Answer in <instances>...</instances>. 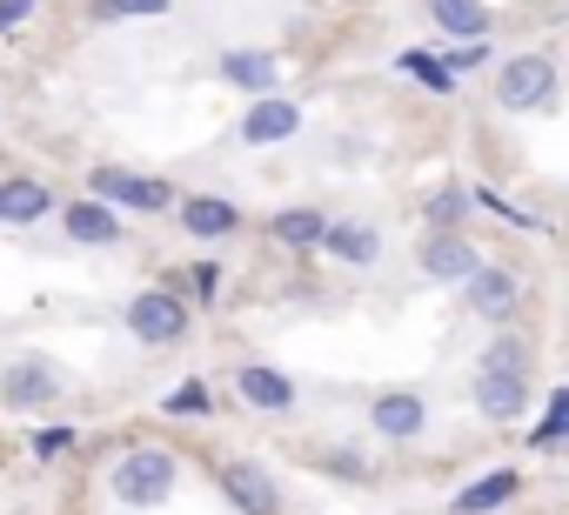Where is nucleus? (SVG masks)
Masks as SVG:
<instances>
[{
  "mask_svg": "<svg viewBox=\"0 0 569 515\" xmlns=\"http://www.w3.org/2000/svg\"><path fill=\"white\" fill-rule=\"evenodd\" d=\"M174 482H181V462H174V448H161V442H134V448H121L114 468H108V488H114L121 508H161V502L174 495Z\"/></svg>",
  "mask_w": 569,
  "mask_h": 515,
  "instance_id": "obj_1",
  "label": "nucleus"
},
{
  "mask_svg": "<svg viewBox=\"0 0 569 515\" xmlns=\"http://www.w3.org/2000/svg\"><path fill=\"white\" fill-rule=\"evenodd\" d=\"M476 408L489 422H516L529 408V355H522V342L502 335V342L482 349V362H476Z\"/></svg>",
  "mask_w": 569,
  "mask_h": 515,
  "instance_id": "obj_2",
  "label": "nucleus"
},
{
  "mask_svg": "<svg viewBox=\"0 0 569 515\" xmlns=\"http://www.w3.org/2000/svg\"><path fill=\"white\" fill-rule=\"evenodd\" d=\"M81 194H94L114 214H174V201H181L168 174H141V168H114V161L88 168L81 174Z\"/></svg>",
  "mask_w": 569,
  "mask_h": 515,
  "instance_id": "obj_3",
  "label": "nucleus"
},
{
  "mask_svg": "<svg viewBox=\"0 0 569 515\" xmlns=\"http://www.w3.org/2000/svg\"><path fill=\"white\" fill-rule=\"evenodd\" d=\"M61 395H68V375H61L48 355H14V362H0V408H8V415H48Z\"/></svg>",
  "mask_w": 569,
  "mask_h": 515,
  "instance_id": "obj_4",
  "label": "nucleus"
},
{
  "mask_svg": "<svg viewBox=\"0 0 569 515\" xmlns=\"http://www.w3.org/2000/svg\"><path fill=\"white\" fill-rule=\"evenodd\" d=\"M128 335L141 342V349H174L181 335H188V295H174V289H134L128 295Z\"/></svg>",
  "mask_w": 569,
  "mask_h": 515,
  "instance_id": "obj_5",
  "label": "nucleus"
},
{
  "mask_svg": "<svg viewBox=\"0 0 569 515\" xmlns=\"http://www.w3.org/2000/svg\"><path fill=\"white\" fill-rule=\"evenodd\" d=\"M549 101H556V61H549V54H516V61H502V74H496V108L536 114V108H549Z\"/></svg>",
  "mask_w": 569,
  "mask_h": 515,
  "instance_id": "obj_6",
  "label": "nucleus"
},
{
  "mask_svg": "<svg viewBox=\"0 0 569 515\" xmlns=\"http://www.w3.org/2000/svg\"><path fill=\"white\" fill-rule=\"evenodd\" d=\"M214 482H221V495H228L241 515H281V488H274V475H268L261 462L228 455V462L214 468Z\"/></svg>",
  "mask_w": 569,
  "mask_h": 515,
  "instance_id": "obj_7",
  "label": "nucleus"
},
{
  "mask_svg": "<svg viewBox=\"0 0 569 515\" xmlns=\"http://www.w3.org/2000/svg\"><path fill=\"white\" fill-rule=\"evenodd\" d=\"M174 221H181L188 241H228V234H241V208L221 201V194H181Z\"/></svg>",
  "mask_w": 569,
  "mask_h": 515,
  "instance_id": "obj_8",
  "label": "nucleus"
},
{
  "mask_svg": "<svg viewBox=\"0 0 569 515\" xmlns=\"http://www.w3.org/2000/svg\"><path fill=\"white\" fill-rule=\"evenodd\" d=\"M476 241H462V234H422L416 241V269L429 275V282H469L476 275Z\"/></svg>",
  "mask_w": 569,
  "mask_h": 515,
  "instance_id": "obj_9",
  "label": "nucleus"
},
{
  "mask_svg": "<svg viewBox=\"0 0 569 515\" xmlns=\"http://www.w3.org/2000/svg\"><path fill=\"white\" fill-rule=\"evenodd\" d=\"M54 214V188L41 174H0V228H34Z\"/></svg>",
  "mask_w": 569,
  "mask_h": 515,
  "instance_id": "obj_10",
  "label": "nucleus"
},
{
  "mask_svg": "<svg viewBox=\"0 0 569 515\" xmlns=\"http://www.w3.org/2000/svg\"><path fill=\"white\" fill-rule=\"evenodd\" d=\"M302 128V108L296 101H281V94H261L248 114H241V128H234V141H248V148H281Z\"/></svg>",
  "mask_w": 569,
  "mask_h": 515,
  "instance_id": "obj_11",
  "label": "nucleus"
},
{
  "mask_svg": "<svg viewBox=\"0 0 569 515\" xmlns=\"http://www.w3.org/2000/svg\"><path fill=\"white\" fill-rule=\"evenodd\" d=\"M369 428L389 435V442H416V435L429 428V402H422L416 388H389V395L369 402Z\"/></svg>",
  "mask_w": 569,
  "mask_h": 515,
  "instance_id": "obj_12",
  "label": "nucleus"
},
{
  "mask_svg": "<svg viewBox=\"0 0 569 515\" xmlns=\"http://www.w3.org/2000/svg\"><path fill=\"white\" fill-rule=\"evenodd\" d=\"M234 395L248 408H261V415H289L296 408V382L281 375V368H268V362H241L234 368Z\"/></svg>",
  "mask_w": 569,
  "mask_h": 515,
  "instance_id": "obj_13",
  "label": "nucleus"
},
{
  "mask_svg": "<svg viewBox=\"0 0 569 515\" xmlns=\"http://www.w3.org/2000/svg\"><path fill=\"white\" fill-rule=\"evenodd\" d=\"M214 74L228 81V88H241V94H274V81H281V61L268 54V48H228L221 61H214Z\"/></svg>",
  "mask_w": 569,
  "mask_h": 515,
  "instance_id": "obj_14",
  "label": "nucleus"
},
{
  "mask_svg": "<svg viewBox=\"0 0 569 515\" xmlns=\"http://www.w3.org/2000/svg\"><path fill=\"white\" fill-rule=\"evenodd\" d=\"M61 228H68V241H81V248H121V214L101 208L94 194H74V201L61 208Z\"/></svg>",
  "mask_w": 569,
  "mask_h": 515,
  "instance_id": "obj_15",
  "label": "nucleus"
},
{
  "mask_svg": "<svg viewBox=\"0 0 569 515\" xmlns=\"http://www.w3.org/2000/svg\"><path fill=\"white\" fill-rule=\"evenodd\" d=\"M516 295H522L516 275H509V269H489V262H476V275L462 282V302H469L482 322H509V315H516Z\"/></svg>",
  "mask_w": 569,
  "mask_h": 515,
  "instance_id": "obj_16",
  "label": "nucleus"
},
{
  "mask_svg": "<svg viewBox=\"0 0 569 515\" xmlns=\"http://www.w3.org/2000/svg\"><path fill=\"white\" fill-rule=\"evenodd\" d=\"M322 254H336V262H349V269H369V262H382V234L369 221H329L322 228Z\"/></svg>",
  "mask_w": 569,
  "mask_h": 515,
  "instance_id": "obj_17",
  "label": "nucleus"
},
{
  "mask_svg": "<svg viewBox=\"0 0 569 515\" xmlns=\"http://www.w3.org/2000/svg\"><path fill=\"white\" fill-rule=\"evenodd\" d=\"M322 228H329V214H322V208H281V214H268V241H281L289 254L322 248Z\"/></svg>",
  "mask_w": 569,
  "mask_h": 515,
  "instance_id": "obj_18",
  "label": "nucleus"
},
{
  "mask_svg": "<svg viewBox=\"0 0 569 515\" xmlns=\"http://www.w3.org/2000/svg\"><path fill=\"white\" fill-rule=\"evenodd\" d=\"M522 495V475H509V468H496V475H482V482H469L456 502H449V515H496L502 502H516Z\"/></svg>",
  "mask_w": 569,
  "mask_h": 515,
  "instance_id": "obj_19",
  "label": "nucleus"
},
{
  "mask_svg": "<svg viewBox=\"0 0 569 515\" xmlns=\"http://www.w3.org/2000/svg\"><path fill=\"white\" fill-rule=\"evenodd\" d=\"M429 21L456 41H489V8L482 0H429Z\"/></svg>",
  "mask_w": 569,
  "mask_h": 515,
  "instance_id": "obj_20",
  "label": "nucleus"
},
{
  "mask_svg": "<svg viewBox=\"0 0 569 515\" xmlns=\"http://www.w3.org/2000/svg\"><path fill=\"white\" fill-rule=\"evenodd\" d=\"M161 415H174V422H201V415H214V395H208V382H174L168 395H161Z\"/></svg>",
  "mask_w": 569,
  "mask_h": 515,
  "instance_id": "obj_21",
  "label": "nucleus"
},
{
  "mask_svg": "<svg viewBox=\"0 0 569 515\" xmlns=\"http://www.w3.org/2000/svg\"><path fill=\"white\" fill-rule=\"evenodd\" d=\"M402 74H416L429 94H456V74H449V61H436V54H422V48H416V54H402Z\"/></svg>",
  "mask_w": 569,
  "mask_h": 515,
  "instance_id": "obj_22",
  "label": "nucleus"
},
{
  "mask_svg": "<svg viewBox=\"0 0 569 515\" xmlns=\"http://www.w3.org/2000/svg\"><path fill=\"white\" fill-rule=\"evenodd\" d=\"M422 214H429V228H436V234H456V221L469 214V194H462V188H436Z\"/></svg>",
  "mask_w": 569,
  "mask_h": 515,
  "instance_id": "obj_23",
  "label": "nucleus"
},
{
  "mask_svg": "<svg viewBox=\"0 0 569 515\" xmlns=\"http://www.w3.org/2000/svg\"><path fill=\"white\" fill-rule=\"evenodd\" d=\"M174 0H94V21H161Z\"/></svg>",
  "mask_w": 569,
  "mask_h": 515,
  "instance_id": "obj_24",
  "label": "nucleus"
},
{
  "mask_svg": "<svg viewBox=\"0 0 569 515\" xmlns=\"http://www.w3.org/2000/svg\"><path fill=\"white\" fill-rule=\"evenodd\" d=\"M316 468L322 475H342V482H376V468L356 462V448H316Z\"/></svg>",
  "mask_w": 569,
  "mask_h": 515,
  "instance_id": "obj_25",
  "label": "nucleus"
},
{
  "mask_svg": "<svg viewBox=\"0 0 569 515\" xmlns=\"http://www.w3.org/2000/svg\"><path fill=\"white\" fill-rule=\"evenodd\" d=\"M562 435H569V388H556V395H549V422H542L529 442H536V448H556Z\"/></svg>",
  "mask_w": 569,
  "mask_h": 515,
  "instance_id": "obj_26",
  "label": "nucleus"
},
{
  "mask_svg": "<svg viewBox=\"0 0 569 515\" xmlns=\"http://www.w3.org/2000/svg\"><path fill=\"white\" fill-rule=\"evenodd\" d=\"M74 442H81V435H74V428H41V435H34V442H28V455H34V462H61V455H68V448H74Z\"/></svg>",
  "mask_w": 569,
  "mask_h": 515,
  "instance_id": "obj_27",
  "label": "nucleus"
},
{
  "mask_svg": "<svg viewBox=\"0 0 569 515\" xmlns=\"http://www.w3.org/2000/svg\"><path fill=\"white\" fill-rule=\"evenodd\" d=\"M34 8H41V0H0V41H14L34 21Z\"/></svg>",
  "mask_w": 569,
  "mask_h": 515,
  "instance_id": "obj_28",
  "label": "nucleus"
},
{
  "mask_svg": "<svg viewBox=\"0 0 569 515\" xmlns=\"http://www.w3.org/2000/svg\"><path fill=\"white\" fill-rule=\"evenodd\" d=\"M188 289H194V302H214V295H221V269H214V262H194V269H188Z\"/></svg>",
  "mask_w": 569,
  "mask_h": 515,
  "instance_id": "obj_29",
  "label": "nucleus"
},
{
  "mask_svg": "<svg viewBox=\"0 0 569 515\" xmlns=\"http://www.w3.org/2000/svg\"><path fill=\"white\" fill-rule=\"evenodd\" d=\"M489 61V41H462L456 54H449V74H469V68H482Z\"/></svg>",
  "mask_w": 569,
  "mask_h": 515,
  "instance_id": "obj_30",
  "label": "nucleus"
}]
</instances>
